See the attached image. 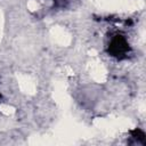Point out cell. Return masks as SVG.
I'll list each match as a JSON object with an SVG mask.
<instances>
[{"label":"cell","instance_id":"cell-1","mask_svg":"<svg viewBox=\"0 0 146 146\" xmlns=\"http://www.w3.org/2000/svg\"><path fill=\"white\" fill-rule=\"evenodd\" d=\"M130 49L131 48L127 39L121 34H116L111 39L107 47V52L112 57H115L117 59H124Z\"/></svg>","mask_w":146,"mask_h":146},{"label":"cell","instance_id":"cell-2","mask_svg":"<svg viewBox=\"0 0 146 146\" xmlns=\"http://www.w3.org/2000/svg\"><path fill=\"white\" fill-rule=\"evenodd\" d=\"M130 135H131V137H133L135 139H137L138 141H140L141 144H144V145L146 144V135H145V132L141 129L135 128L133 130L130 131Z\"/></svg>","mask_w":146,"mask_h":146},{"label":"cell","instance_id":"cell-3","mask_svg":"<svg viewBox=\"0 0 146 146\" xmlns=\"http://www.w3.org/2000/svg\"><path fill=\"white\" fill-rule=\"evenodd\" d=\"M54 1H55L56 6H60V7H63V6L66 3L67 0H54Z\"/></svg>","mask_w":146,"mask_h":146},{"label":"cell","instance_id":"cell-4","mask_svg":"<svg viewBox=\"0 0 146 146\" xmlns=\"http://www.w3.org/2000/svg\"><path fill=\"white\" fill-rule=\"evenodd\" d=\"M0 99H1V95H0Z\"/></svg>","mask_w":146,"mask_h":146}]
</instances>
